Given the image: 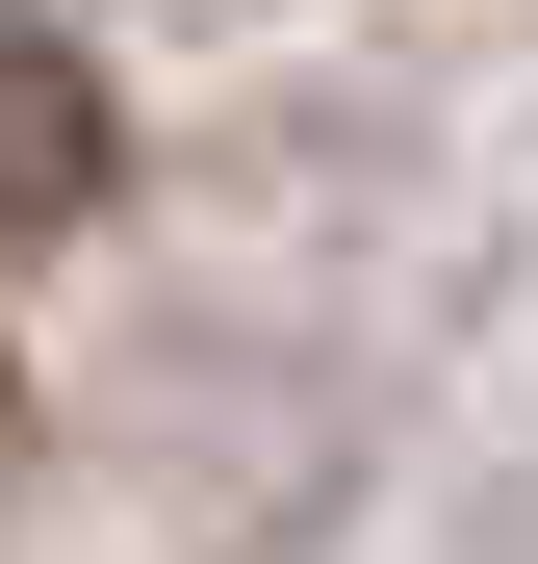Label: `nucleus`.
Returning a JSON list of instances; mask_svg holds the SVG:
<instances>
[{
	"instance_id": "nucleus-1",
	"label": "nucleus",
	"mask_w": 538,
	"mask_h": 564,
	"mask_svg": "<svg viewBox=\"0 0 538 564\" xmlns=\"http://www.w3.org/2000/svg\"><path fill=\"white\" fill-rule=\"evenodd\" d=\"M52 206H103V104H77V52L0 26V231H52Z\"/></svg>"
}]
</instances>
